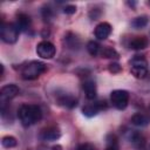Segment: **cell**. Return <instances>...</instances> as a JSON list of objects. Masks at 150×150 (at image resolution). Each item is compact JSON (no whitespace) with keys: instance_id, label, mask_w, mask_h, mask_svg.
Here are the masks:
<instances>
[{"instance_id":"obj_3","label":"cell","mask_w":150,"mask_h":150,"mask_svg":"<svg viewBox=\"0 0 150 150\" xmlns=\"http://www.w3.org/2000/svg\"><path fill=\"white\" fill-rule=\"evenodd\" d=\"M130 71L136 79H144L148 74V62L143 55H135L130 60Z\"/></svg>"},{"instance_id":"obj_21","label":"cell","mask_w":150,"mask_h":150,"mask_svg":"<svg viewBox=\"0 0 150 150\" xmlns=\"http://www.w3.org/2000/svg\"><path fill=\"white\" fill-rule=\"evenodd\" d=\"M76 150H96V149H95L94 144H91V143H82L77 146Z\"/></svg>"},{"instance_id":"obj_11","label":"cell","mask_w":150,"mask_h":150,"mask_svg":"<svg viewBox=\"0 0 150 150\" xmlns=\"http://www.w3.org/2000/svg\"><path fill=\"white\" fill-rule=\"evenodd\" d=\"M83 91L88 100H94L96 97V84L93 80H86L82 83Z\"/></svg>"},{"instance_id":"obj_2","label":"cell","mask_w":150,"mask_h":150,"mask_svg":"<svg viewBox=\"0 0 150 150\" xmlns=\"http://www.w3.org/2000/svg\"><path fill=\"white\" fill-rule=\"evenodd\" d=\"M46 71V64L41 61H30L22 67L21 76L23 80H35Z\"/></svg>"},{"instance_id":"obj_4","label":"cell","mask_w":150,"mask_h":150,"mask_svg":"<svg viewBox=\"0 0 150 150\" xmlns=\"http://www.w3.org/2000/svg\"><path fill=\"white\" fill-rule=\"evenodd\" d=\"M19 28L15 23L2 22L0 27V38L6 43H15L19 38Z\"/></svg>"},{"instance_id":"obj_23","label":"cell","mask_w":150,"mask_h":150,"mask_svg":"<svg viewBox=\"0 0 150 150\" xmlns=\"http://www.w3.org/2000/svg\"><path fill=\"white\" fill-rule=\"evenodd\" d=\"M42 15H43V19L47 21V20H49L50 18H52V9L50 8H43L42 9Z\"/></svg>"},{"instance_id":"obj_17","label":"cell","mask_w":150,"mask_h":150,"mask_svg":"<svg viewBox=\"0 0 150 150\" xmlns=\"http://www.w3.org/2000/svg\"><path fill=\"white\" fill-rule=\"evenodd\" d=\"M87 50H88V53L90 55L95 56V55L101 53V46L95 41H89L88 45H87Z\"/></svg>"},{"instance_id":"obj_25","label":"cell","mask_w":150,"mask_h":150,"mask_svg":"<svg viewBox=\"0 0 150 150\" xmlns=\"http://www.w3.org/2000/svg\"><path fill=\"white\" fill-rule=\"evenodd\" d=\"M105 150H118V146H117L116 142H111V143L108 145V148H107Z\"/></svg>"},{"instance_id":"obj_9","label":"cell","mask_w":150,"mask_h":150,"mask_svg":"<svg viewBox=\"0 0 150 150\" xmlns=\"http://www.w3.org/2000/svg\"><path fill=\"white\" fill-rule=\"evenodd\" d=\"M60 136H61V132H60V130H59L57 128H55V127H48V128L43 129V130L41 131V134H40V137H41L43 141H48V142H50V141H56V139L60 138Z\"/></svg>"},{"instance_id":"obj_18","label":"cell","mask_w":150,"mask_h":150,"mask_svg":"<svg viewBox=\"0 0 150 150\" xmlns=\"http://www.w3.org/2000/svg\"><path fill=\"white\" fill-rule=\"evenodd\" d=\"M100 54L102 55V57H105V59H117L118 57V53L114 48H110V47L103 48Z\"/></svg>"},{"instance_id":"obj_19","label":"cell","mask_w":150,"mask_h":150,"mask_svg":"<svg viewBox=\"0 0 150 150\" xmlns=\"http://www.w3.org/2000/svg\"><path fill=\"white\" fill-rule=\"evenodd\" d=\"M1 144H2V146L9 149V148H14V146H16L18 141H16V138L13 137V136H4L2 139H1Z\"/></svg>"},{"instance_id":"obj_5","label":"cell","mask_w":150,"mask_h":150,"mask_svg":"<svg viewBox=\"0 0 150 150\" xmlns=\"http://www.w3.org/2000/svg\"><path fill=\"white\" fill-rule=\"evenodd\" d=\"M110 102L116 109L123 110L127 108V105L129 103V93L127 90H122V89L112 90L110 94Z\"/></svg>"},{"instance_id":"obj_7","label":"cell","mask_w":150,"mask_h":150,"mask_svg":"<svg viewBox=\"0 0 150 150\" xmlns=\"http://www.w3.org/2000/svg\"><path fill=\"white\" fill-rule=\"evenodd\" d=\"M19 94V88L15 84H6L5 87L1 88L0 90V102H1V107H5V104L14 98L16 95Z\"/></svg>"},{"instance_id":"obj_26","label":"cell","mask_w":150,"mask_h":150,"mask_svg":"<svg viewBox=\"0 0 150 150\" xmlns=\"http://www.w3.org/2000/svg\"><path fill=\"white\" fill-rule=\"evenodd\" d=\"M52 149H53V150H61V149H62V148H61V146H60V145H55V146H53V148H52Z\"/></svg>"},{"instance_id":"obj_13","label":"cell","mask_w":150,"mask_h":150,"mask_svg":"<svg viewBox=\"0 0 150 150\" xmlns=\"http://www.w3.org/2000/svg\"><path fill=\"white\" fill-rule=\"evenodd\" d=\"M16 27L19 30H27L30 27V18L25 13H19L16 15Z\"/></svg>"},{"instance_id":"obj_8","label":"cell","mask_w":150,"mask_h":150,"mask_svg":"<svg viewBox=\"0 0 150 150\" xmlns=\"http://www.w3.org/2000/svg\"><path fill=\"white\" fill-rule=\"evenodd\" d=\"M107 102L105 101H97L95 103H90V104H87L82 108V112L84 116L87 117H93V116H96L98 114V111L103 110V109H107Z\"/></svg>"},{"instance_id":"obj_22","label":"cell","mask_w":150,"mask_h":150,"mask_svg":"<svg viewBox=\"0 0 150 150\" xmlns=\"http://www.w3.org/2000/svg\"><path fill=\"white\" fill-rule=\"evenodd\" d=\"M63 12L66 14H74L76 12V6H74V5H67V6H64Z\"/></svg>"},{"instance_id":"obj_24","label":"cell","mask_w":150,"mask_h":150,"mask_svg":"<svg viewBox=\"0 0 150 150\" xmlns=\"http://www.w3.org/2000/svg\"><path fill=\"white\" fill-rule=\"evenodd\" d=\"M100 14H101V13H100V12H97V9H93V11L89 13V16H90L93 20H96V19L100 16Z\"/></svg>"},{"instance_id":"obj_1","label":"cell","mask_w":150,"mask_h":150,"mask_svg":"<svg viewBox=\"0 0 150 150\" xmlns=\"http://www.w3.org/2000/svg\"><path fill=\"white\" fill-rule=\"evenodd\" d=\"M19 120L23 127H30L42 118V110L36 104H23L18 112Z\"/></svg>"},{"instance_id":"obj_10","label":"cell","mask_w":150,"mask_h":150,"mask_svg":"<svg viewBox=\"0 0 150 150\" xmlns=\"http://www.w3.org/2000/svg\"><path fill=\"white\" fill-rule=\"evenodd\" d=\"M111 34V26L108 22H101L95 28V36L98 40H105Z\"/></svg>"},{"instance_id":"obj_14","label":"cell","mask_w":150,"mask_h":150,"mask_svg":"<svg viewBox=\"0 0 150 150\" xmlns=\"http://www.w3.org/2000/svg\"><path fill=\"white\" fill-rule=\"evenodd\" d=\"M146 46H148V39L145 36H136L129 43V48L135 49V50L144 49Z\"/></svg>"},{"instance_id":"obj_16","label":"cell","mask_w":150,"mask_h":150,"mask_svg":"<svg viewBox=\"0 0 150 150\" xmlns=\"http://www.w3.org/2000/svg\"><path fill=\"white\" fill-rule=\"evenodd\" d=\"M148 22H149L148 16H145V15H143V16H137V18H135V19L132 20L131 26L135 27L136 29H139V28L145 27V26L148 25Z\"/></svg>"},{"instance_id":"obj_6","label":"cell","mask_w":150,"mask_h":150,"mask_svg":"<svg viewBox=\"0 0 150 150\" xmlns=\"http://www.w3.org/2000/svg\"><path fill=\"white\" fill-rule=\"evenodd\" d=\"M55 46L49 41H41L36 46V54L42 59H52L55 55Z\"/></svg>"},{"instance_id":"obj_20","label":"cell","mask_w":150,"mask_h":150,"mask_svg":"<svg viewBox=\"0 0 150 150\" xmlns=\"http://www.w3.org/2000/svg\"><path fill=\"white\" fill-rule=\"evenodd\" d=\"M108 70H109L110 73H112V74H117V73H120V71L122 70V67H121L117 62H112V63L109 64Z\"/></svg>"},{"instance_id":"obj_12","label":"cell","mask_w":150,"mask_h":150,"mask_svg":"<svg viewBox=\"0 0 150 150\" xmlns=\"http://www.w3.org/2000/svg\"><path fill=\"white\" fill-rule=\"evenodd\" d=\"M131 123L136 127H146L150 123V116L142 114V112H137L135 115L131 116Z\"/></svg>"},{"instance_id":"obj_15","label":"cell","mask_w":150,"mask_h":150,"mask_svg":"<svg viewBox=\"0 0 150 150\" xmlns=\"http://www.w3.org/2000/svg\"><path fill=\"white\" fill-rule=\"evenodd\" d=\"M57 102L60 105L66 107V108H74L77 105V100L71 95H63V96L59 97Z\"/></svg>"}]
</instances>
